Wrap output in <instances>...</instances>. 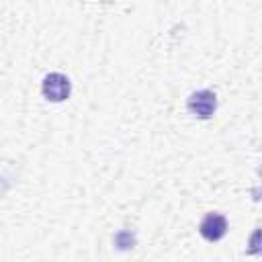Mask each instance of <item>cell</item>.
<instances>
[{"instance_id": "cell-2", "label": "cell", "mask_w": 262, "mask_h": 262, "mask_svg": "<svg viewBox=\"0 0 262 262\" xmlns=\"http://www.w3.org/2000/svg\"><path fill=\"white\" fill-rule=\"evenodd\" d=\"M217 94L211 90V88H201V90H194L188 94L186 98V111L201 119V121H209L215 113H217Z\"/></svg>"}, {"instance_id": "cell-4", "label": "cell", "mask_w": 262, "mask_h": 262, "mask_svg": "<svg viewBox=\"0 0 262 262\" xmlns=\"http://www.w3.org/2000/svg\"><path fill=\"white\" fill-rule=\"evenodd\" d=\"M113 242H115V248H117V250L127 252V250H133V248H135L137 235H135V231H131V229H119V231L115 233Z\"/></svg>"}, {"instance_id": "cell-1", "label": "cell", "mask_w": 262, "mask_h": 262, "mask_svg": "<svg viewBox=\"0 0 262 262\" xmlns=\"http://www.w3.org/2000/svg\"><path fill=\"white\" fill-rule=\"evenodd\" d=\"M41 94L47 102H66L72 96V80L61 72H49L41 80Z\"/></svg>"}, {"instance_id": "cell-3", "label": "cell", "mask_w": 262, "mask_h": 262, "mask_svg": "<svg viewBox=\"0 0 262 262\" xmlns=\"http://www.w3.org/2000/svg\"><path fill=\"white\" fill-rule=\"evenodd\" d=\"M227 227H229L227 217L221 215V213H217V211H213V213H207V215L201 219V223H199V233H201V237H203L205 242L215 244V242H221V239L225 237Z\"/></svg>"}]
</instances>
